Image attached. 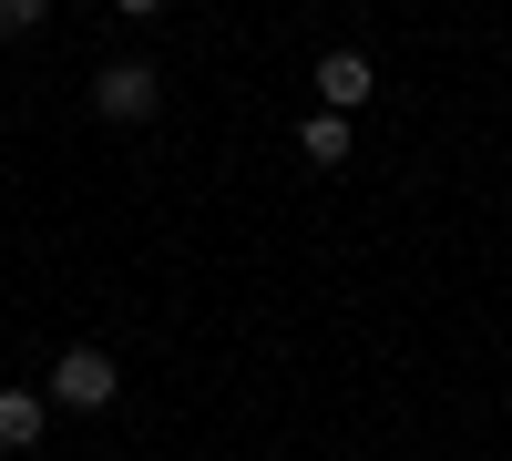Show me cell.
Here are the masks:
<instances>
[{"instance_id":"4","label":"cell","mask_w":512,"mask_h":461,"mask_svg":"<svg viewBox=\"0 0 512 461\" xmlns=\"http://www.w3.org/2000/svg\"><path fill=\"white\" fill-rule=\"evenodd\" d=\"M297 154H308L318 175H349V164H359V123L349 113H308V123H297Z\"/></svg>"},{"instance_id":"5","label":"cell","mask_w":512,"mask_h":461,"mask_svg":"<svg viewBox=\"0 0 512 461\" xmlns=\"http://www.w3.org/2000/svg\"><path fill=\"white\" fill-rule=\"evenodd\" d=\"M52 421V390H0V451H31Z\"/></svg>"},{"instance_id":"1","label":"cell","mask_w":512,"mask_h":461,"mask_svg":"<svg viewBox=\"0 0 512 461\" xmlns=\"http://www.w3.org/2000/svg\"><path fill=\"white\" fill-rule=\"evenodd\" d=\"M308 93H318V113H349V123H359V113L379 103V62L359 52V41H338V52L308 62Z\"/></svg>"},{"instance_id":"3","label":"cell","mask_w":512,"mask_h":461,"mask_svg":"<svg viewBox=\"0 0 512 461\" xmlns=\"http://www.w3.org/2000/svg\"><path fill=\"white\" fill-rule=\"evenodd\" d=\"M154 103H164V72H154V62H103V72H93V113H103V123H144Z\"/></svg>"},{"instance_id":"2","label":"cell","mask_w":512,"mask_h":461,"mask_svg":"<svg viewBox=\"0 0 512 461\" xmlns=\"http://www.w3.org/2000/svg\"><path fill=\"white\" fill-rule=\"evenodd\" d=\"M113 400H123L113 349H62V369H52V410H113Z\"/></svg>"},{"instance_id":"6","label":"cell","mask_w":512,"mask_h":461,"mask_svg":"<svg viewBox=\"0 0 512 461\" xmlns=\"http://www.w3.org/2000/svg\"><path fill=\"white\" fill-rule=\"evenodd\" d=\"M21 31H41V0H0V41H21Z\"/></svg>"}]
</instances>
